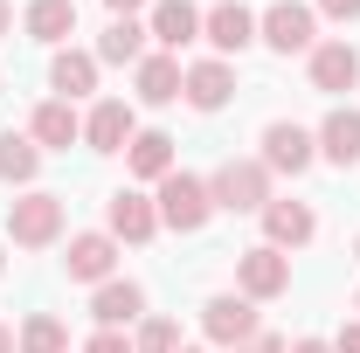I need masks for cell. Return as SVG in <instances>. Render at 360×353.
<instances>
[{
	"label": "cell",
	"instance_id": "obj_1",
	"mask_svg": "<svg viewBox=\"0 0 360 353\" xmlns=\"http://www.w3.org/2000/svg\"><path fill=\"white\" fill-rule=\"evenodd\" d=\"M153 208H160V229H174V236H201L208 222H215V194H208V180L201 174H167L160 180V194H153Z\"/></svg>",
	"mask_w": 360,
	"mask_h": 353
},
{
	"label": "cell",
	"instance_id": "obj_2",
	"mask_svg": "<svg viewBox=\"0 0 360 353\" xmlns=\"http://www.w3.org/2000/svg\"><path fill=\"white\" fill-rule=\"evenodd\" d=\"M208 194L222 215H264L270 208V167L264 160H222L208 174Z\"/></svg>",
	"mask_w": 360,
	"mask_h": 353
},
{
	"label": "cell",
	"instance_id": "obj_3",
	"mask_svg": "<svg viewBox=\"0 0 360 353\" xmlns=\"http://www.w3.org/2000/svg\"><path fill=\"white\" fill-rule=\"evenodd\" d=\"M257 42L270 56H312L319 49V14L305 0H270L264 14H257Z\"/></svg>",
	"mask_w": 360,
	"mask_h": 353
},
{
	"label": "cell",
	"instance_id": "obj_4",
	"mask_svg": "<svg viewBox=\"0 0 360 353\" xmlns=\"http://www.w3.org/2000/svg\"><path fill=\"white\" fill-rule=\"evenodd\" d=\"M63 236V194H21V201H7V243H21V250H49Z\"/></svg>",
	"mask_w": 360,
	"mask_h": 353
},
{
	"label": "cell",
	"instance_id": "obj_5",
	"mask_svg": "<svg viewBox=\"0 0 360 353\" xmlns=\"http://www.w3.org/2000/svg\"><path fill=\"white\" fill-rule=\"evenodd\" d=\"M236 291H243L250 305L284 298V291H291V257H284V250H270V243L243 250V257H236Z\"/></svg>",
	"mask_w": 360,
	"mask_h": 353
},
{
	"label": "cell",
	"instance_id": "obj_6",
	"mask_svg": "<svg viewBox=\"0 0 360 353\" xmlns=\"http://www.w3.org/2000/svg\"><path fill=\"white\" fill-rule=\"evenodd\" d=\"M201 333H208L215 347L236 353V347H250V340L264 333V319H257V305H250L243 291H222V298H208V305H201Z\"/></svg>",
	"mask_w": 360,
	"mask_h": 353
},
{
	"label": "cell",
	"instance_id": "obj_7",
	"mask_svg": "<svg viewBox=\"0 0 360 353\" xmlns=\"http://www.w3.org/2000/svg\"><path fill=\"white\" fill-rule=\"evenodd\" d=\"M257 160H264L270 174H291V180H298L319 160V139L305 132V125H291V118H270V125H264V153H257Z\"/></svg>",
	"mask_w": 360,
	"mask_h": 353
},
{
	"label": "cell",
	"instance_id": "obj_8",
	"mask_svg": "<svg viewBox=\"0 0 360 353\" xmlns=\"http://www.w3.org/2000/svg\"><path fill=\"white\" fill-rule=\"evenodd\" d=\"M201 42L215 49V56H243V49L257 42V14H250V7H243V0H215V7H208V14H201Z\"/></svg>",
	"mask_w": 360,
	"mask_h": 353
},
{
	"label": "cell",
	"instance_id": "obj_9",
	"mask_svg": "<svg viewBox=\"0 0 360 353\" xmlns=\"http://www.w3.org/2000/svg\"><path fill=\"white\" fill-rule=\"evenodd\" d=\"M70 284H111V270H118V236L111 229H84V236H70Z\"/></svg>",
	"mask_w": 360,
	"mask_h": 353
},
{
	"label": "cell",
	"instance_id": "obj_10",
	"mask_svg": "<svg viewBox=\"0 0 360 353\" xmlns=\"http://www.w3.org/2000/svg\"><path fill=\"white\" fill-rule=\"evenodd\" d=\"M132 139H139V118H132L125 97H97V104H90V118H84V146L90 153H125Z\"/></svg>",
	"mask_w": 360,
	"mask_h": 353
},
{
	"label": "cell",
	"instance_id": "obj_11",
	"mask_svg": "<svg viewBox=\"0 0 360 353\" xmlns=\"http://www.w3.org/2000/svg\"><path fill=\"white\" fill-rule=\"evenodd\" d=\"M104 229H111L118 243H153V236H160V208H153L139 187H118V194L104 201Z\"/></svg>",
	"mask_w": 360,
	"mask_h": 353
},
{
	"label": "cell",
	"instance_id": "obj_12",
	"mask_svg": "<svg viewBox=\"0 0 360 353\" xmlns=\"http://www.w3.org/2000/svg\"><path fill=\"white\" fill-rule=\"evenodd\" d=\"M90 319H97L104 333H125V326H139V319H146V284H132V277H111V284H97Z\"/></svg>",
	"mask_w": 360,
	"mask_h": 353
},
{
	"label": "cell",
	"instance_id": "obj_13",
	"mask_svg": "<svg viewBox=\"0 0 360 353\" xmlns=\"http://www.w3.org/2000/svg\"><path fill=\"white\" fill-rule=\"evenodd\" d=\"M312 236H319L312 201H277V194H270V208H264V243L270 250H305Z\"/></svg>",
	"mask_w": 360,
	"mask_h": 353
},
{
	"label": "cell",
	"instance_id": "obj_14",
	"mask_svg": "<svg viewBox=\"0 0 360 353\" xmlns=\"http://www.w3.org/2000/svg\"><path fill=\"white\" fill-rule=\"evenodd\" d=\"M146 28H153V42L167 49V56H180L187 42H201V7L194 0H153Z\"/></svg>",
	"mask_w": 360,
	"mask_h": 353
},
{
	"label": "cell",
	"instance_id": "obj_15",
	"mask_svg": "<svg viewBox=\"0 0 360 353\" xmlns=\"http://www.w3.org/2000/svg\"><path fill=\"white\" fill-rule=\"evenodd\" d=\"M180 97H187L194 111H222L229 97H236V70H229L222 56H208V63H187V77H180Z\"/></svg>",
	"mask_w": 360,
	"mask_h": 353
},
{
	"label": "cell",
	"instance_id": "obj_16",
	"mask_svg": "<svg viewBox=\"0 0 360 353\" xmlns=\"http://www.w3.org/2000/svg\"><path fill=\"white\" fill-rule=\"evenodd\" d=\"M312 139H319V160H333L340 174L360 167V111H354V104H333V111H326V125H319Z\"/></svg>",
	"mask_w": 360,
	"mask_h": 353
},
{
	"label": "cell",
	"instance_id": "obj_17",
	"mask_svg": "<svg viewBox=\"0 0 360 353\" xmlns=\"http://www.w3.org/2000/svg\"><path fill=\"white\" fill-rule=\"evenodd\" d=\"M97 49H56V63H49V90L63 97V104H77V97H90L97 90Z\"/></svg>",
	"mask_w": 360,
	"mask_h": 353
},
{
	"label": "cell",
	"instance_id": "obj_18",
	"mask_svg": "<svg viewBox=\"0 0 360 353\" xmlns=\"http://www.w3.org/2000/svg\"><path fill=\"white\" fill-rule=\"evenodd\" d=\"M360 84V49L354 42H319L312 49V90H326V97H340V90Z\"/></svg>",
	"mask_w": 360,
	"mask_h": 353
},
{
	"label": "cell",
	"instance_id": "obj_19",
	"mask_svg": "<svg viewBox=\"0 0 360 353\" xmlns=\"http://www.w3.org/2000/svg\"><path fill=\"white\" fill-rule=\"evenodd\" d=\"M153 28H146V21H139V14H111V28H104V35H97V63H146V56H153Z\"/></svg>",
	"mask_w": 360,
	"mask_h": 353
},
{
	"label": "cell",
	"instance_id": "obj_20",
	"mask_svg": "<svg viewBox=\"0 0 360 353\" xmlns=\"http://www.w3.org/2000/svg\"><path fill=\"white\" fill-rule=\"evenodd\" d=\"M28 139H35L42 153H63V146H77V139H84V118H77V104H63V97L35 104V118H28Z\"/></svg>",
	"mask_w": 360,
	"mask_h": 353
},
{
	"label": "cell",
	"instance_id": "obj_21",
	"mask_svg": "<svg viewBox=\"0 0 360 353\" xmlns=\"http://www.w3.org/2000/svg\"><path fill=\"white\" fill-rule=\"evenodd\" d=\"M180 77H187V70H180V56L153 49V56L132 70V97H139V104H174V97H180Z\"/></svg>",
	"mask_w": 360,
	"mask_h": 353
},
{
	"label": "cell",
	"instance_id": "obj_22",
	"mask_svg": "<svg viewBox=\"0 0 360 353\" xmlns=\"http://www.w3.org/2000/svg\"><path fill=\"white\" fill-rule=\"evenodd\" d=\"M21 28H28V42H70L77 35V0H28V14H21Z\"/></svg>",
	"mask_w": 360,
	"mask_h": 353
},
{
	"label": "cell",
	"instance_id": "obj_23",
	"mask_svg": "<svg viewBox=\"0 0 360 353\" xmlns=\"http://www.w3.org/2000/svg\"><path fill=\"white\" fill-rule=\"evenodd\" d=\"M125 174L160 187V180L174 174V139H167V132H139L132 146H125Z\"/></svg>",
	"mask_w": 360,
	"mask_h": 353
},
{
	"label": "cell",
	"instance_id": "obj_24",
	"mask_svg": "<svg viewBox=\"0 0 360 353\" xmlns=\"http://www.w3.org/2000/svg\"><path fill=\"white\" fill-rule=\"evenodd\" d=\"M35 174H42V146L28 132H0V180L7 187H28Z\"/></svg>",
	"mask_w": 360,
	"mask_h": 353
},
{
	"label": "cell",
	"instance_id": "obj_25",
	"mask_svg": "<svg viewBox=\"0 0 360 353\" xmlns=\"http://www.w3.org/2000/svg\"><path fill=\"white\" fill-rule=\"evenodd\" d=\"M14 347L21 353H70V326H63L56 312H28L21 333H14Z\"/></svg>",
	"mask_w": 360,
	"mask_h": 353
},
{
	"label": "cell",
	"instance_id": "obj_26",
	"mask_svg": "<svg viewBox=\"0 0 360 353\" xmlns=\"http://www.w3.org/2000/svg\"><path fill=\"white\" fill-rule=\"evenodd\" d=\"M132 353H180V326L174 319H139Z\"/></svg>",
	"mask_w": 360,
	"mask_h": 353
},
{
	"label": "cell",
	"instance_id": "obj_27",
	"mask_svg": "<svg viewBox=\"0 0 360 353\" xmlns=\"http://www.w3.org/2000/svg\"><path fill=\"white\" fill-rule=\"evenodd\" d=\"M84 353H132V340H125V333H104V326H97Z\"/></svg>",
	"mask_w": 360,
	"mask_h": 353
},
{
	"label": "cell",
	"instance_id": "obj_28",
	"mask_svg": "<svg viewBox=\"0 0 360 353\" xmlns=\"http://www.w3.org/2000/svg\"><path fill=\"white\" fill-rule=\"evenodd\" d=\"M312 14H326V21H360V0H319Z\"/></svg>",
	"mask_w": 360,
	"mask_h": 353
},
{
	"label": "cell",
	"instance_id": "obj_29",
	"mask_svg": "<svg viewBox=\"0 0 360 353\" xmlns=\"http://www.w3.org/2000/svg\"><path fill=\"white\" fill-rule=\"evenodd\" d=\"M333 353H360V319H347V326H340V340H333Z\"/></svg>",
	"mask_w": 360,
	"mask_h": 353
},
{
	"label": "cell",
	"instance_id": "obj_30",
	"mask_svg": "<svg viewBox=\"0 0 360 353\" xmlns=\"http://www.w3.org/2000/svg\"><path fill=\"white\" fill-rule=\"evenodd\" d=\"M236 353H291V347H284V340H277V333H257V340H250V347H236Z\"/></svg>",
	"mask_w": 360,
	"mask_h": 353
},
{
	"label": "cell",
	"instance_id": "obj_31",
	"mask_svg": "<svg viewBox=\"0 0 360 353\" xmlns=\"http://www.w3.org/2000/svg\"><path fill=\"white\" fill-rule=\"evenodd\" d=\"M291 353H333V340H291Z\"/></svg>",
	"mask_w": 360,
	"mask_h": 353
},
{
	"label": "cell",
	"instance_id": "obj_32",
	"mask_svg": "<svg viewBox=\"0 0 360 353\" xmlns=\"http://www.w3.org/2000/svg\"><path fill=\"white\" fill-rule=\"evenodd\" d=\"M14 35V0H0V42Z\"/></svg>",
	"mask_w": 360,
	"mask_h": 353
},
{
	"label": "cell",
	"instance_id": "obj_33",
	"mask_svg": "<svg viewBox=\"0 0 360 353\" xmlns=\"http://www.w3.org/2000/svg\"><path fill=\"white\" fill-rule=\"evenodd\" d=\"M111 14H139V7H153V0H104Z\"/></svg>",
	"mask_w": 360,
	"mask_h": 353
},
{
	"label": "cell",
	"instance_id": "obj_34",
	"mask_svg": "<svg viewBox=\"0 0 360 353\" xmlns=\"http://www.w3.org/2000/svg\"><path fill=\"white\" fill-rule=\"evenodd\" d=\"M0 353H21V347H14V326H7V319H0Z\"/></svg>",
	"mask_w": 360,
	"mask_h": 353
},
{
	"label": "cell",
	"instance_id": "obj_35",
	"mask_svg": "<svg viewBox=\"0 0 360 353\" xmlns=\"http://www.w3.org/2000/svg\"><path fill=\"white\" fill-rule=\"evenodd\" d=\"M0 270H7V250H0Z\"/></svg>",
	"mask_w": 360,
	"mask_h": 353
},
{
	"label": "cell",
	"instance_id": "obj_36",
	"mask_svg": "<svg viewBox=\"0 0 360 353\" xmlns=\"http://www.w3.org/2000/svg\"><path fill=\"white\" fill-rule=\"evenodd\" d=\"M354 257H360V236H354Z\"/></svg>",
	"mask_w": 360,
	"mask_h": 353
},
{
	"label": "cell",
	"instance_id": "obj_37",
	"mask_svg": "<svg viewBox=\"0 0 360 353\" xmlns=\"http://www.w3.org/2000/svg\"><path fill=\"white\" fill-rule=\"evenodd\" d=\"M180 353H201V347H180Z\"/></svg>",
	"mask_w": 360,
	"mask_h": 353
},
{
	"label": "cell",
	"instance_id": "obj_38",
	"mask_svg": "<svg viewBox=\"0 0 360 353\" xmlns=\"http://www.w3.org/2000/svg\"><path fill=\"white\" fill-rule=\"evenodd\" d=\"M354 312H360V291H354Z\"/></svg>",
	"mask_w": 360,
	"mask_h": 353
}]
</instances>
